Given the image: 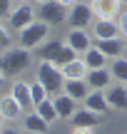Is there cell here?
Masks as SVG:
<instances>
[{
    "mask_svg": "<svg viewBox=\"0 0 127 134\" xmlns=\"http://www.w3.org/2000/svg\"><path fill=\"white\" fill-rule=\"evenodd\" d=\"M0 134H23V129H15V127H3Z\"/></svg>",
    "mask_w": 127,
    "mask_h": 134,
    "instance_id": "f1b7e54d",
    "label": "cell"
},
{
    "mask_svg": "<svg viewBox=\"0 0 127 134\" xmlns=\"http://www.w3.org/2000/svg\"><path fill=\"white\" fill-rule=\"evenodd\" d=\"M92 20H97V18H95V13H92V5H87V3H75L72 8H70V18H67L70 27L87 30L90 25H92Z\"/></svg>",
    "mask_w": 127,
    "mask_h": 134,
    "instance_id": "8992f818",
    "label": "cell"
},
{
    "mask_svg": "<svg viewBox=\"0 0 127 134\" xmlns=\"http://www.w3.org/2000/svg\"><path fill=\"white\" fill-rule=\"evenodd\" d=\"M65 42H67L77 55H85L90 47H92V40H90L87 30H77V27H70V30H67V37H65Z\"/></svg>",
    "mask_w": 127,
    "mask_h": 134,
    "instance_id": "30bf717a",
    "label": "cell"
},
{
    "mask_svg": "<svg viewBox=\"0 0 127 134\" xmlns=\"http://www.w3.org/2000/svg\"><path fill=\"white\" fill-rule=\"evenodd\" d=\"M105 97H107L110 109L115 112H127V85H110L105 90Z\"/></svg>",
    "mask_w": 127,
    "mask_h": 134,
    "instance_id": "ba28073f",
    "label": "cell"
},
{
    "mask_svg": "<svg viewBox=\"0 0 127 134\" xmlns=\"http://www.w3.org/2000/svg\"><path fill=\"white\" fill-rule=\"evenodd\" d=\"M117 27H120V35H122V37H127V13H120Z\"/></svg>",
    "mask_w": 127,
    "mask_h": 134,
    "instance_id": "83f0119b",
    "label": "cell"
},
{
    "mask_svg": "<svg viewBox=\"0 0 127 134\" xmlns=\"http://www.w3.org/2000/svg\"><path fill=\"white\" fill-rule=\"evenodd\" d=\"M52 102H55V109H57V117L60 119H67L70 122V117H72V112L77 109V102L72 99L70 94H65V92H60V94H55L52 97Z\"/></svg>",
    "mask_w": 127,
    "mask_h": 134,
    "instance_id": "e0dca14e",
    "label": "cell"
},
{
    "mask_svg": "<svg viewBox=\"0 0 127 134\" xmlns=\"http://www.w3.org/2000/svg\"><path fill=\"white\" fill-rule=\"evenodd\" d=\"M18 3H28V0H18Z\"/></svg>",
    "mask_w": 127,
    "mask_h": 134,
    "instance_id": "8d00e7d4",
    "label": "cell"
},
{
    "mask_svg": "<svg viewBox=\"0 0 127 134\" xmlns=\"http://www.w3.org/2000/svg\"><path fill=\"white\" fill-rule=\"evenodd\" d=\"M38 80L45 85V90L50 92V97L60 94L65 87V75H62V67L52 65V62H45V60H40L38 65Z\"/></svg>",
    "mask_w": 127,
    "mask_h": 134,
    "instance_id": "277c9868",
    "label": "cell"
},
{
    "mask_svg": "<svg viewBox=\"0 0 127 134\" xmlns=\"http://www.w3.org/2000/svg\"><path fill=\"white\" fill-rule=\"evenodd\" d=\"M67 18H70L67 5L57 3V0H47L45 5H40V20H45V23H47L50 27L67 23Z\"/></svg>",
    "mask_w": 127,
    "mask_h": 134,
    "instance_id": "5b68a950",
    "label": "cell"
},
{
    "mask_svg": "<svg viewBox=\"0 0 127 134\" xmlns=\"http://www.w3.org/2000/svg\"><path fill=\"white\" fill-rule=\"evenodd\" d=\"M125 52H127V37H125Z\"/></svg>",
    "mask_w": 127,
    "mask_h": 134,
    "instance_id": "e575fe53",
    "label": "cell"
},
{
    "mask_svg": "<svg viewBox=\"0 0 127 134\" xmlns=\"http://www.w3.org/2000/svg\"><path fill=\"white\" fill-rule=\"evenodd\" d=\"M8 47H13V35L8 32V30L3 27V25H0V50H8Z\"/></svg>",
    "mask_w": 127,
    "mask_h": 134,
    "instance_id": "484cf974",
    "label": "cell"
},
{
    "mask_svg": "<svg viewBox=\"0 0 127 134\" xmlns=\"http://www.w3.org/2000/svg\"><path fill=\"white\" fill-rule=\"evenodd\" d=\"M72 134H95L92 127H80V129H72Z\"/></svg>",
    "mask_w": 127,
    "mask_h": 134,
    "instance_id": "f546056e",
    "label": "cell"
},
{
    "mask_svg": "<svg viewBox=\"0 0 127 134\" xmlns=\"http://www.w3.org/2000/svg\"><path fill=\"white\" fill-rule=\"evenodd\" d=\"M10 13H13V0H0V20L10 18Z\"/></svg>",
    "mask_w": 127,
    "mask_h": 134,
    "instance_id": "4316f807",
    "label": "cell"
},
{
    "mask_svg": "<svg viewBox=\"0 0 127 134\" xmlns=\"http://www.w3.org/2000/svg\"><path fill=\"white\" fill-rule=\"evenodd\" d=\"M90 5H92L95 18H100V20H115V18H120V8H122L120 0H92Z\"/></svg>",
    "mask_w": 127,
    "mask_h": 134,
    "instance_id": "9c48e42d",
    "label": "cell"
},
{
    "mask_svg": "<svg viewBox=\"0 0 127 134\" xmlns=\"http://www.w3.org/2000/svg\"><path fill=\"white\" fill-rule=\"evenodd\" d=\"M100 119H102V114H97V112H90L87 107H80V109L72 112V117H70V124H72V129H80V127H97Z\"/></svg>",
    "mask_w": 127,
    "mask_h": 134,
    "instance_id": "8fae6325",
    "label": "cell"
},
{
    "mask_svg": "<svg viewBox=\"0 0 127 134\" xmlns=\"http://www.w3.org/2000/svg\"><path fill=\"white\" fill-rule=\"evenodd\" d=\"M85 80H87V85L92 90H102L105 92L112 85V72H110V67H97V70H90Z\"/></svg>",
    "mask_w": 127,
    "mask_h": 134,
    "instance_id": "5bb4252c",
    "label": "cell"
},
{
    "mask_svg": "<svg viewBox=\"0 0 127 134\" xmlns=\"http://www.w3.org/2000/svg\"><path fill=\"white\" fill-rule=\"evenodd\" d=\"M107 67H110V72H112V80H115V82L127 85V60H125V57H115Z\"/></svg>",
    "mask_w": 127,
    "mask_h": 134,
    "instance_id": "cb8c5ba5",
    "label": "cell"
},
{
    "mask_svg": "<svg viewBox=\"0 0 127 134\" xmlns=\"http://www.w3.org/2000/svg\"><path fill=\"white\" fill-rule=\"evenodd\" d=\"M92 37L95 40H112V37H122L120 35V27L115 20H95L92 23Z\"/></svg>",
    "mask_w": 127,
    "mask_h": 134,
    "instance_id": "7c38bea8",
    "label": "cell"
},
{
    "mask_svg": "<svg viewBox=\"0 0 127 134\" xmlns=\"http://www.w3.org/2000/svg\"><path fill=\"white\" fill-rule=\"evenodd\" d=\"M33 60H35V52L25 47H8L3 55H0V70L5 75H23L33 67Z\"/></svg>",
    "mask_w": 127,
    "mask_h": 134,
    "instance_id": "6da1fadb",
    "label": "cell"
},
{
    "mask_svg": "<svg viewBox=\"0 0 127 134\" xmlns=\"http://www.w3.org/2000/svg\"><path fill=\"white\" fill-rule=\"evenodd\" d=\"M82 107H87L90 112H97V114H107V112H110L107 97H105L102 90H92V92L87 94V99L82 102Z\"/></svg>",
    "mask_w": 127,
    "mask_h": 134,
    "instance_id": "2e32d148",
    "label": "cell"
},
{
    "mask_svg": "<svg viewBox=\"0 0 127 134\" xmlns=\"http://www.w3.org/2000/svg\"><path fill=\"white\" fill-rule=\"evenodd\" d=\"M33 3H38V5H45V3H47V0H33Z\"/></svg>",
    "mask_w": 127,
    "mask_h": 134,
    "instance_id": "836d02e7",
    "label": "cell"
},
{
    "mask_svg": "<svg viewBox=\"0 0 127 134\" xmlns=\"http://www.w3.org/2000/svg\"><path fill=\"white\" fill-rule=\"evenodd\" d=\"M35 10H33V5L30 3H18V8H13V13H10V27L13 30H23V27H28L30 23H35Z\"/></svg>",
    "mask_w": 127,
    "mask_h": 134,
    "instance_id": "52a82bcc",
    "label": "cell"
},
{
    "mask_svg": "<svg viewBox=\"0 0 127 134\" xmlns=\"http://www.w3.org/2000/svg\"><path fill=\"white\" fill-rule=\"evenodd\" d=\"M47 35H50V25L45 23V20H35L28 27L20 30L18 42H20V47H25V50H38V47H43V45L47 42Z\"/></svg>",
    "mask_w": 127,
    "mask_h": 134,
    "instance_id": "3957f363",
    "label": "cell"
},
{
    "mask_svg": "<svg viewBox=\"0 0 127 134\" xmlns=\"http://www.w3.org/2000/svg\"><path fill=\"white\" fill-rule=\"evenodd\" d=\"M0 55H3V50H0Z\"/></svg>",
    "mask_w": 127,
    "mask_h": 134,
    "instance_id": "74e56055",
    "label": "cell"
},
{
    "mask_svg": "<svg viewBox=\"0 0 127 134\" xmlns=\"http://www.w3.org/2000/svg\"><path fill=\"white\" fill-rule=\"evenodd\" d=\"M87 72H90V67L85 65V60H80V57H75L72 62H67V65L62 67L65 80H85Z\"/></svg>",
    "mask_w": 127,
    "mask_h": 134,
    "instance_id": "44dd1931",
    "label": "cell"
},
{
    "mask_svg": "<svg viewBox=\"0 0 127 134\" xmlns=\"http://www.w3.org/2000/svg\"><path fill=\"white\" fill-rule=\"evenodd\" d=\"M65 94H70L75 102H85L87 94L92 92V87L87 85V80H65V87H62Z\"/></svg>",
    "mask_w": 127,
    "mask_h": 134,
    "instance_id": "9a60e30c",
    "label": "cell"
},
{
    "mask_svg": "<svg viewBox=\"0 0 127 134\" xmlns=\"http://www.w3.org/2000/svg\"><path fill=\"white\" fill-rule=\"evenodd\" d=\"M35 112H38L40 117H43L47 124H52V122H57L60 117H57V109H55V102H52V97H47V99H43L38 107H35Z\"/></svg>",
    "mask_w": 127,
    "mask_h": 134,
    "instance_id": "603a6c76",
    "label": "cell"
},
{
    "mask_svg": "<svg viewBox=\"0 0 127 134\" xmlns=\"http://www.w3.org/2000/svg\"><path fill=\"white\" fill-rule=\"evenodd\" d=\"M95 47H100L110 60L115 57H122L125 52V40L122 37H112V40H95Z\"/></svg>",
    "mask_w": 127,
    "mask_h": 134,
    "instance_id": "ac0fdd59",
    "label": "cell"
},
{
    "mask_svg": "<svg viewBox=\"0 0 127 134\" xmlns=\"http://www.w3.org/2000/svg\"><path fill=\"white\" fill-rule=\"evenodd\" d=\"M30 94H33V104L38 107V104H40L43 99H47V97H50V92L45 90V85H43L40 80H35L33 85H30Z\"/></svg>",
    "mask_w": 127,
    "mask_h": 134,
    "instance_id": "d4e9b609",
    "label": "cell"
},
{
    "mask_svg": "<svg viewBox=\"0 0 127 134\" xmlns=\"http://www.w3.org/2000/svg\"><path fill=\"white\" fill-rule=\"evenodd\" d=\"M57 3H62V5H67V8H72V5L80 3V0H57Z\"/></svg>",
    "mask_w": 127,
    "mask_h": 134,
    "instance_id": "1f68e13d",
    "label": "cell"
},
{
    "mask_svg": "<svg viewBox=\"0 0 127 134\" xmlns=\"http://www.w3.org/2000/svg\"><path fill=\"white\" fill-rule=\"evenodd\" d=\"M0 114L8 122H18V119H23L25 109L20 107V102L15 99L13 94H5V97H0Z\"/></svg>",
    "mask_w": 127,
    "mask_h": 134,
    "instance_id": "4fadbf2b",
    "label": "cell"
},
{
    "mask_svg": "<svg viewBox=\"0 0 127 134\" xmlns=\"http://www.w3.org/2000/svg\"><path fill=\"white\" fill-rule=\"evenodd\" d=\"M38 57L45 60V62L57 65V67H65L67 62H72V60L77 57V52H75L67 42H62V40H52V42H45L43 47H40Z\"/></svg>",
    "mask_w": 127,
    "mask_h": 134,
    "instance_id": "7a4b0ae2",
    "label": "cell"
},
{
    "mask_svg": "<svg viewBox=\"0 0 127 134\" xmlns=\"http://www.w3.org/2000/svg\"><path fill=\"white\" fill-rule=\"evenodd\" d=\"M5 122H8V119H5V117L0 114V129H3V127H5Z\"/></svg>",
    "mask_w": 127,
    "mask_h": 134,
    "instance_id": "d6a6232c",
    "label": "cell"
},
{
    "mask_svg": "<svg viewBox=\"0 0 127 134\" xmlns=\"http://www.w3.org/2000/svg\"><path fill=\"white\" fill-rule=\"evenodd\" d=\"M82 60H85V65H87L90 70H97V67H107V60H110V57H107L100 47H95V45H92V47L82 55Z\"/></svg>",
    "mask_w": 127,
    "mask_h": 134,
    "instance_id": "7402d4cb",
    "label": "cell"
},
{
    "mask_svg": "<svg viewBox=\"0 0 127 134\" xmlns=\"http://www.w3.org/2000/svg\"><path fill=\"white\" fill-rule=\"evenodd\" d=\"M120 3H122V5H127V0H120Z\"/></svg>",
    "mask_w": 127,
    "mask_h": 134,
    "instance_id": "d590c367",
    "label": "cell"
},
{
    "mask_svg": "<svg viewBox=\"0 0 127 134\" xmlns=\"http://www.w3.org/2000/svg\"><path fill=\"white\" fill-rule=\"evenodd\" d=\"M5 82H8V75H5V72L0 70V90H3V87H5Z\"/></svg>",
    "mask_w": 127,
    "mask_h": 134,
    "instance_id": "4dcf8cb0",
    "label": "cell"
},
{
    "mask_svg": "<svg viewBox=\"0 0 127 134\" xmlns=\"http://www.w3.org/2000/svg\"><path fill=\"white\" fill-rule=\"evenodd\" d=\"M47 122L38 114V112H25L23 114V129L25 132H33V134H45L47 132Z\"/></svg>",
    "mask_w": 127,
    "mask_h": 134,
    "instance_id": "ffe728a7",
    "label": "cell"
},
{
    "mask_svg": "<svg viewBox=\"0 0 127 134\" xmlns=\"http://www.w3.org/2000/svg\"><path fill=\"white\" fill-rule=\"evenodd\" d=\"M10 94H13L15 99L20 102V107H23L25 112H28L30 107H35V104H33V94H30V85H28V82H23V80L13 82V90H10Z\"/></svg>",
    "mask_w": 127,
    "mask_h": 134,
    "instance_id": "d6986e66",
    "label": "cell"
}]
</instances>
